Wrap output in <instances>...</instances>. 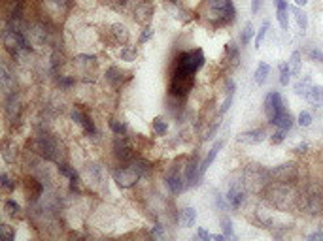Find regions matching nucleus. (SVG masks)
Segmentation results:
<instances>
[{
    "instance_id": "obj_19",
    "label": "nucleus",
    "mask_w": 323,
    "mask_h": 241,
    "mask_svg": "<svg viewBox=\"0 0 323 241\" xmlns=\"http://www.w3.org/2000/svg\"><path fill=\"white\" fill-rule=\"evenodd\" d=\"M6 115L10 120H17L21 115V104L19 100L15 98V94H10L8 102H6Z\"/></svg>"
},
{
    "instance_id": "obj_5",
    "label": "nucleus",
    "mask_w": 323,
    "mask_h": 241,
    "mask_svg": "<svg viewBox=\"0 0 323 241\" xmlns=\"http://www.w3.org/2000/svg\"><path fill=\"white\" fill-rule=\"evenodd\" d=\"M204 51L202 49H191V51H181L178 55L174 57L172 60V66H178L185 72H191V74H197L200 68L204 66Z\"/></svg>"
},
{
    "instance_id": "obj_40",
    "label": "nucleus",
    "mask_w": 323,
    "mask_h": 241,
    "mask_svg": "<svg viewBox=\"0 0 323 241\" xmlns=\"http://www.w3.org/2000/svg\"><path fill=\"white\" fill-rule=\"evenodd\" d=\"M266 30H268V23H263V27L259 28V32H257L255 36V47L259 49L261 47V44H263V40H265L266 36Z\"/></svg>"
},
{
    "instance_id": "obj_49",
    "label": "nucleus",
    "mask_w": 323,
    "mask_h": 241,
    "mask_svg": "<svg viewBox=\"0 0 323 241\" xmlns=\"http://www.w3.org/2000/svg\"><path fill=\"white\" fill-rule=\"evenodd\" d=\"M152 236H157V238H162V236H164V232H162V228L159 226V224L152 230Z\"/></svg>"
},
{
    "instance_id": "obj_24",
    "label": "nucleus",
    "mask_w": 323,
    "mask_h": 241,
    "mask_svg": "<svg viewBox=\"0 0 323 241\" xmlns=\"http://www.w3.org/2000/svg\"><path fill=\"white\" fill-rule=\"evenodd\" d=\"M225 55H227V60L231 62L233 68H237L240 64V51H238V46L235 42H229L225 46Z\"/></svg>"
},
{
    "instance_id": "obj_13",
    "label": "nucleus",
    "mask_w": 323,
    "mask_h": 241,
    "mask_svg": "<svg viewBox=\"0 0 323 241\" xmlns=\"http://www.w3.org/2000/svg\"><path fill=\"white\" fill-rule=\"evenodd\" d=\"M42 192H44V185L40 183L38 179H34V177L25 179V196H27L29 202H36L42 196Z\"/></svg>"
},
{
    "instance_id": "obj_6",
    "label": "nucleus",
    "mask_w": 323,
    "mask_h": 241,
    "mask_svg": "<svg viewBox=\"0 0 323 241\" xmlns=\"http://www.w3.org/2000/svg\"><path fill=\"white\" fill-rule=\"evenodd\" d=\"M112 176H114V181L117 186H121V188H131V186H134L138 183V179H140L142 174L129 162V166L115 168L114 172H112Z\"/></svg>"
},
{
    "instance_id": "obj_37",
    "label": "nucleus",
    "mask_w": 323,
    "mask_h": 241,
    "mask_svg": "<svg viewBox=\"0 0 323 241\" xmlns=\"http://www.w3.org/2000/svg\"><path fill=\"white\" fill-rule=\"evenodd\" d=\"M308 57L312 59L314 62H322L323 64V47H312L308 51Z\"/></svg>"
},
{
    "instance_id": "obj_50",
    "label": "nucleus",
    "mask_w": 323,
    "mask_h": 241,
    "mask_svg": "<svg viewBox=\"0 0 323 241\" xmlns=\"http://www.w3.org/2000/svg\"><path fill=\"white\" fill-rule=\"evenodd\" d=\"M261 8V0H251V13H257Z\"/></svg>"
},
{
    "instance_id": "obj_35",
    "label": "nucleus",
    "mask_w": 323,
    "mask_h": 241,
    "mask_svg": "<svg viewBox=\"0 0 323 241\" xmlns=\"http://www.w3.org/2000/svg\"><path fill=\"white\" fill-rule=\"evenodd\" d=\"M310 87H312V85H310V79L306 77V79H303V81H299V83L295 85V93L299 94V96H306V93H308Z\"/></svg>"
},
{
    "instance_id": "obj_47",
    "label": "nucleus",
    "mask_w": 323,
    "mask_h": 241,
    "mask_svg": "<svg viewBox=\"0 0 323 241\" xmlns=\"http://www.w3.org/2000/svg\"><path fill=\"white\" fill-rule=\"evenodd\" d=\"M59 85H61L63 89H68V87H72V85H74V79H72V77H67V75H61Z\"/></svg>"
},
{
    "instance_id": "obj_10",
    "label": "nucleus",
    "mask_w": 323,
    "mask_h": 241,
    "mask_svg": "<svg viewBox=\"0 0 323 241\" xmlns=\"http://www.w3.org/2000/svg\"><path fill=\"white\" fill-rule=\"evenodd\" d=\"M114 153L121 162H131V160L136 158V153H134L133 145L129 143V139L125 138V136H117V138H115Z\"/></svg>"
},
{
    "instance_id": "obj_12",
    "label": "nucleus",
    "mask_w": 323,
    "mask_h": 241,
    "mask_svg": "<svg viewBox=\"0 0 323 241\" xmlns=\"http://www.w3.org/2000/svg\"><path fill=\"white\" fill-rule=\"evenodd\" d=\"M166 186L170 188L172 194H180L181 190H185L187 183H185V176H181L180 166H172V170L166 176Z\"/></svg>"
},
{
    "instance_id": "obj_1",
    "label": "nucleus",
    "mask_w": 323,
    "mask_h": 241,
    "mask_svg": "<svg viewBox=\"0 0 323 241\" xmlns=\"http://www.w3.org/2000/svg\"><path fill=\"white\" fill-rule=\"evenodd\" d=\"M197 15L210 23L212 27L218 28L231 25L235 21L237 9H235L233 0H202L197 9Z\"/></svg>"
},
{
    "instance_id": "obj_3",
    "label": "nucleus",
    "mask_w": 323,
    "mask_h": 241,
    "mask_svg": "<svg viewBox=\"0 0 323 241\" xmlns=\"http://www.w3.org/2000/svg\"><path fill=\"white\" fill-rule=\"evenodd\" d=\"M268 200L280 211H293L299 209V190L291 183H278L268 186Z\"/></svg>"
},
{
    "instance_id": "obj_46",
    "label": "nucleus",
    "mask_w": 323,
    "mask_h": 241,
    "mask_svg": "<svg viewBox=\"0 0 323 241\" xmlns=\"http://www.w3.org/2000/svg\"><path fill=\"white\" fill-rule=\"evenodd\" d=\"M284 138H285V130L278 128L274 134H272V143H282V141H284Z\"/></svg>"
},
{
    "instance_id": "obj_22",
    "label": "nucleus",
    "mask_w": 323,
    "mask_h": 241,
    "mask_svg": "<svg viewBox=\"0 0 323 241\" xmlns=\"http://www.w3.org/2000/svg\"><path fill=\"white\" fill-rule=\"evenodd\" d=\"M2 158L6 162H15V158H17V145H15V141H11V139L4 141V145H2Z\"/></svg>"
},
{
    "instance_id": "obj_20",
    "label": "nucleus",
    "mask_w": 323,
    "mask_h": 241,
    "mask_svg": "<svg viewBox=\"0 0 323 241\" xmlns=\"http://www.w3.org/2000/svg\"><path fill=\"white\" fill-rule=\"evenodd\" d=\"M221 147H223V141H218V143L212 147V151L206 155V158L200 162V176H204V174H206V170L212 166V162L216 160V157H218V153H219V149H221Z\"/></svg>"
},
{
    "instance_id": "obj_11",
    "label": "nucleus",
    "mask_w": 323,
    "mask_h": 241,
    "mask_svg": "<svg viewBox=\"0 0 323 241\" xmlns=\"http://www.w3.org/2000/svg\"><path fill=\"white\" fill-rule=\"evenodd\" d=\"M134 21L140 25H148L153 17V4L150 0H138L133 8Z\"/></svg>"
},
{
    "instance_id": "obj_38",
    "label": "nucleus",
    "mask_w": 323,
    "mask_h": 241,
    "mask_svg": "<svg viewBox=\"0 0 323 241\" xmlns=\"http://www.w3.org/2000/svg\"><path fill=\"white\" fill-rule=\"evenodd\" d=\"M0 185H2V188H4L6 192H11V190L15 188V183H13L10 177L6 176V174H2V176H0Z\"/></svg>"
},
{
    "instance_id": "obj_39",
    "label": "nucleus",
    "mask_w": 323,
    "mask_h": 241,
    "mask_svg": "<svg viewBox=\"0 0 323 241\" xmlns=\"http://www.w3.org/2000/svg\"><path fill=\"white\" fill-rule=\"evenodd\" d=\"M278 21H280V27L284 30H289V19H287V9H278Z\"/></svg>"
},
{
    "instance_id": "obj_30",
    "label": "nucleus",
    "mask_w": 323,
    "mask_h": 241,
    "mask_svg": "<svg viewBox=\"0 0 323 241\" xmlns=\"http://www.w3.org/2000/svg\"><path fill=\"white\" fill-rule=\"evenodd\" d=\"M289 79H291V68H289V62H282V64H280V85L287 87Z\"/></svg>"
},
{
    "instance_id": "obj_36",
    "label": "nucleus",
    "mask_w": 323,
    "mask_h": 241,
    "mask_svg": "<svg viewBox=\"0 0 323 241\" xmlns=\"http://www.w3.org/2000/svg\"><path fill=\"white\" fill-rule=\"evenodd\" d=\"M59 172H61L65 177H68V179H74V177H78L76 170H74V168H70L68 164H65V162H59Z\"/></svg>"
},
{
    "instance_id": "obj_28",
    "label": "nucleus",
    "mask_w": 323,
    "mask_h": 241,
    "mask_svg": "<svg viewBox=\"0 0 323 241\" xmlns=\"http://www.w3.org/2000/svg\"><path fill=\"white\" fill-rule=\"evenodd\" d=\"M153 126V132L157 134V136H164L166 134V130H168V124H166V120L161 119V117H155L152 122Z\"/></svg>"
},
{
    "instance_id": "obj_42",
    "label": "nucleus",
    "mask_w": 323,
    "mask_h": 241,
    "mask_svg": "<svg viewBox=\"0 0 323 241\" xmlns=\"http://www.w3.org/2000/svg\"><path fill=\"white\" fill-rule=\"evenodd\" d=\"M0 234H2V238H6L8 241L15 240V232L11 230L8 224H0Z\"/></svg>"
},
{
    "instance_id": "obj_9",
    "label": "nucleus",
    "mask_w": 323,
    "mask_h": 241,
    "mask_svg": "<svg viewBox=\"0 0 323 241\" xmlns=\"http://www.w3.org/2000/svg\"><path fill=\"white\" fill-rule=\"evenodd\" d=\"M74 68L78 70V74L83 75L85 81H93L95 77L91 75V70L96 68V57L91 55H78L74 59Z\"/></svg>"
},
{
    "instance_id": "obj_56",
    "label": "nucleus",
    "mask_w": 323,
    "mask_h": 241,
    "mask_svg": "<svg viewBox=\"0 0 323 241\" xmlns=\"http://www.w3.org/2000/svg\"><path fill=\"white\" fill-rule=\"evenodd\" d=\"M172 2H176V0H172Z\"/></svg>"
},
{
    "instance_id": "obj_51",
    "label": "nucleus",
    "mask_w": 323,
    "mask_h": 241,
    "mask_svg": "<svg viewBox=\"0 0 323 241\" xmlns=\"http://www.w3.org/2000/svg\"><path fill=\"white\" fill-rule=\"evenodd\" d=\"M308 240H310V241L323 240V232H322V230H320V232H314V234H310V236H308Z\"/></svg>"
},
{
    "instance_id": "obj_16",
    "label": "nucleus",
    "mask_w": 323,
    "mask_h": 241,
    "mask_svg": "<svg viewBox=\"0 0 323 241\" xmlns=\"http://www.w3.org/2000/svg\"><path fill=\"white\" fill-rule=\"evenodd\" d=\"M225 198H227L229 205H231L233 209H238L240 205L244 204V200H246V196H244V186L233 185L227 190V196H225Z\"/></svg>"
},
{
    "instance_id": "obj_52",
    "label": "nucleus",
    "mask_w": 323,
    "mask_h": 241,
    "mask_svg": "<svg viewBox=\"0 0 323 241\" xmlns=\"http://www.w3.org/2000/svg\"><path fill=\"white\" fill-rule=\"evenodd\" d=\"M306 149H308V143H299V145L295 147V151H297V153H306Z\"/></svg>"
},
{
    "instance_id": "obj_14",
    "label": "nucleus",
    "mask_w": 323,
    "mask_h": 241,
    "mask_svg": "<svg viewBox=\"0 0 323 241\" xmlns=\"http://www.w3.org/2000/svg\"><path fill=\"white\" fill-rule=\"evenodd\" d=\"M72 119H74V122H78L81 128H83V132H87V134H96V128H95V122H93V119L87 115V113H83L81 110H72Z\"/></svg>"
},
{
    "instance_id": "obj_2",
    "label": "nucleus",
    "mask_w": 323,
    "mask_h": 241,
    "mask_svg": "<svg viewBox=\"0 0 323 241\" xmlns=\"http://www.w3.org/2000/svg\"><path fill=\"white\" fill-rule=\"evenodd\" d=\"M299 209L310 217L323 213V181L312 179L299 190Z\"/></svg>"
},
{
    "instance_id": "obj_4",
    "label": "nucleus",
    "mask_w": 323,
    "mask_h": 241,
    "mask_svg": "<svg viewBox=\"0 0 323 241\" xmlns=\"http://www.w3.org/2000/svg\"><path fill=\"white\" fill-rule=\"evenodd\" d=\"M195 85V74L185 72L178 66H170V83H168V94L176 98H183L193 91Z\"/></svg>"
},
{
    "instance_id": "obj_26",
    "label": "nucleus",
    "mask_w": 323,
    "mask_h": 241,
    "mask_svg": "<svg viewBox=\"0 0 323 241\" xmlns=\"http://www.w3.org/2000/svg\"><path fill=\"white\" fill-rule=\"evenodd\" d=\"M270 72V66L266 64V62H259L255 70V83L257 85H263L266 81V75Z\"/></svg>"
},
{
    "instance_id": "obj_32",
    "label": "nucleus",
    "mask_w": 323,
    "mask_h": 241,
    "mask_svg": "<svg viewBox=\"0 0 323 241\" xmlns=\"http://www.w3.org/2000/svg\"><path fill=\"white\" fill-rule=\"evenodd\" d=\"M293 13H295V19H297V25H299V28L304 32V30L308 28V17H306V13H304L303 9H299V8H293Z\"/></svg>"
},
{
    "instance_id": "obj_43",
    "label": "nucleus",
    "mask_w": 323,
    "mask_h": 241,
    "mask_svg": "<svg viewBox=\"0 0 323 241\" xmlns=\"http://www.w3.org/2000/svg\"><path fill=\"white\" fill-rule=\"evenodd\" d=\"M297 122H299L301 126H310V124H312V115H310L308 112H301V115H299Z\"/></svg>"
},
{
    "instance_id": "obj_41",
    "label": "nucleus",
    "mask_w": 323,
    "mask_h": 241,
    "mask_svg": "<svg viewBox=\"0 0 323 241\" xmlns=\"http://www.w3.org/2000/svg\"><path fill=\"white\" fill-rule=\"evenodd\" d=\"M253 38V27L247 23L246 28H244V32H242V36H240V42H242V46H246L247 42Z\"/></svg>"
},
{
    "instance_id": "obj_25",
    "label": "nucleus",
    "mask_w": 323,
    "mask_h": 241,
    "mask_svg": "<svg viewBox=\"0 0 323 241\" xmlns=\"http://www.w3.org/2000/svg\"><path fill=\"white\" fill-rule=\"evenodd\" d=\"M304 98H306L310 104H314L316 108H318V106H322V104H323V87H314V85H312V87L308 89V93H306V96H304Z\"/></svg>"
},
{
    "instance_id": "obj_54",
    "label": "nucleus",
    "mask_w": 323,
    "mask_h": 241,
    "mask_svg": "<svg viewBox=\"0 0 323 241\" xmlns=\"http://www.w3.org/2000/svg\"><path fill=\"white\" fill-rule=\"evenodd\" d=\"M110 4H112L114 8H121L125 4V0H110Z\"/></svg>"
},
{
    "instance_id": "obj_33",
    "label": "nucleus",
    "mask_w": 323,
    "mask_h": 241,
    "mask_svg": "<svg viewBox=\"0 0 323 241\" xmlns=\"http://www.w3.org/2000/svg\"><path fill=\"white\" fill-rule=\"evenodd\" d=\"M235 83L233 81H227V96H225V102H223V108H221V113H225L231 108V102H233V96H235Z\"/></svg>"
},
{
    "instance_id": "obj_21",
    "label": "nucleus",
    "mask_w": 323,
    "mask_h": 241,
    "mask_svg": "<svg viewBox=\"0 0 323 241\" xmlns=\"http://www.w3.org/2000/svg\"><path fill=\"white\" fill-rule=\"evenodd\" d=\"M293 120H295L293 115L285 110V112L280 113V115H278V117H276L270 124H274V126H278V128H282V130H285V132H287V130L293 126Z\"/></svg>"
},
{
    "instance_id": "obj_29",
    "label": "nucleus",
    "mask_w": 323,
    "mask_h": 241,
    "mask_svg": "<svg viewBox=\"0 0 323 241\" xmlns=\"http://www.w3.org/2000/svg\"><path fill=\"white\" fill-rule=\"evenodd\" d=\"M119 57H121V60H127V62H133V60H136V57H138V51H136V47L125 46L123 49H121V53H119Z\"/></svg>"
},
{
    "instance_id": "obj_48",
    "label": "nucleus",
    "mask_w": 323,
    "mask_h": 241,
    "mask_svg": "<svg viewBox=\"0 0 323 241\" xmlns=\"http://www.w3.org/2000/svg\"><path fill=\"white\" fill-rule=\"evenodd\" d=\"M197 238H200V240H212V234H208L206 230H199V232H197Z\"/></svg>"
},
{
    "instance_id": "obj_27",
    "label": "nucleus",
    "mask_w": 323,
    "mask_h": 241,
    "mask_svg": "<svg viewBox=\"0 0 323 241\" xmlns=\"http://www.w3.org/2000/svg\"><path fill=\"white\" fill-rule=\"evenodd\" d=\"M301 59H303L301 51H293V55L289 59V68H291V74L293 75L301 74Z\"/></svg>"
},
{
    "instance_id": "obj_18",
    "label": "nucleus",
    "mask_w": 323,
    "mask_h": 241,
    "mask_svg": "<svg viewBox=\"0 0 323 241\" xmlns=\"http://www.w3.org/2000/svg\"><path fill=\"white\" fill-rule=\"evenodd\" d=\"M265 139V130H249V132H244L238 136V141L240 143H247V145H255V143H261Z\"/></svg>"
},
{
    "instance_id": "obj_53",
    "label": "nucleus",
    "mask_w": 323,
    "mask_h": 241,
    "mask_svg": "<svg viewBox=\"0 0 323 241\" xmlns=\"http://www.w3.org/2000/svg\"><path fill=\"white\" fill-rule=\"evenodd\" d=\"M212 240L214 241H225L227 236H221V234H212Z\"/></svg>"
},
{
    "instance_id": "obj_34",
    "label": "nucleus",
    "mask_w": 323,
    "mask_h": 241,
    "mask_svg": "<svg viewBox=\"0 0 323 241\" xmlns=\"http://www.w3.org/2000/svg\"><path fill=\"white\" fill-rule=\"evenodd\" d=\"M4 211L10 215V217H15V215L21 213V205L15 200H6L4 202Z\"/></svg>"
},
{
    "instance_id": "obj_23",
    "label": "nucleus",
    "mask_w": 323,
    "mask_h": 241,
    "mask_svg": "<svg viewBox=\"0 0 323 241\" xmlns=\"http://www.w3.org/2000/svg\"><path fill=\"white\" fill-rule=\"evenodd\" d=\"M197 221V211L193 207H183L180 211V224L183 228H191Z\"/></svg>"
},
{
    "instance_id": "obj_7",
    "label": "nucleus",
    "mask_w": 323,
    "mask_h": 241,
    "mask_svg": "<svg viewBox=\"0 0 323 241\" xmlns=\"http://www.w3.org/2000/svg\"><path fill=\"white\" fill-rule=\"evenodd\" d=\"M270 179H274L278 183H295L299 179V166L295 162L280 164L270 172Z\"/></svg>"
},
{
    "instance_id": "obj_15",
    "label": "nucleus",
    "mask_w": 323,
    "mask_h": 241,
    "mask_svg": "<svg viewBox=\"0 0 323 241\" xmlns=\"http://www.w3.org/2000/svg\"><path fill=\"white\" fill-rule=\"evenodd\" d=\"M129 77H131V75H127V72H123V70L117 68V66H112V68L106 70V81L112 85L114 89H119V87L125 83V79H129Z\"/></svg>"
},
{
    "instance_id": "obj_31",
    "label": "nucleus",
    "mask_w": 323,
    "mask_h": 241,
    "mask_svg": "<svg viewBox=\"0 0 323 241\" xmlns=\"http://www.w3.org/2000/svg\"><path fill=\"white\" fill-rule=\"evenodd\" d=\"M110 128L114 132L115 136H125L127 134V124L123 120H117V119H110Z\"/></svg>"
},
{
    "instance_id": "obj_17",
    "label": "nucleus",
    "mask_w": 323,
    "mask_h": 241,
    "mask_svg": "<svg viewBox=\"0 0 323 241\" xmlns=\"http://www.w3.org/2000/svg\"><path fill=\"white\" fill-rule=\"evenodd\" d=\"M110 40H112V44L115 46H125L127 42H129V32H127V28L123 25H112L110 27Z\"/></svg>"
},
{
    "instance_id": "obj_8",
    "label": "nucleus",
    "mask_w": 323,
    "mask_h": 241,
    "mask_svg": "<svg viewBox=\"0 0 323 241\" xmlns=\"http://www.w3.org/2000/svg\"><path fill=\"white\" fill-rule=\"evenodd\" d=\"M287 108H285L284 104V98H282V94L278 93V91H272V93L266 94L265 98V115L268 122H272V120L280 115L282 112H285Z\"/></svg>"
},
{
    "instance_id": "obj_45",
    "label": "nucleus",
    "mask_w": 323,
    "mask_h": 241,
    "mask_svg": "<svg viewBox=\"0 0 323 241\" xmlns=\"http://www.w3.org/2000/svg\"><path fill=\"white\" fill-rule=\"evenodd\" d=\"M152 38H153V28L146 27L142 30V34H140V40H138V42H140V44H146V42H148V40H152Z\"/></svg>"
},
{
    "instance_id": "obj_44",
    "label": "nucleus",
    "mask_w": 323,
    "mask_h": 241,
    "mask_svg": "<svg viewBox=\"0 0 323 241\" xmlns=\"http://www.w3.org/2000/svg\"><path fill=\"white\" fill-rule=\"evenodd\" d=\"M221 228H223V232L227 238H235V232H233V223L229 221V219H221Z\"/></svg>"
},
{
    "instance_id": "obj_55",
    "label": "nucleus",
    "mask_w": 323,
    "mask_h": 241,
    "mask_svg": "<svg viewBox=\"0 0 323 241\" xmlns=\"http://www.w3.org/2000/svg\"><path fill=\"white\" fill-rule=\"evenodd\" d=\"M306 2H308V0H295L297 6H306Z\"/></svg>"
}]
</instances>
